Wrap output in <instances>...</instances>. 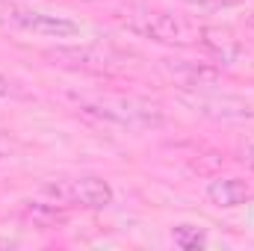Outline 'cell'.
Segmentation results:
<instances>
[{
  "label": "cell",
  "mask_w": 254,
  "mask_h": 251,
  "mask_svg": "<svg viewBox=\"0 0 254 251\" xmlns=\"http://www.w3.org/2000/svg\"><path fill=\"white\" fill-rule=\"evenodd\" d=\"M125 24L145 39H154L163 45H178V48L198 45L201 33H204V27L187 15H178L169 9H148V6H136V9L125 12Z\"/></svg>",
  "instance_id": "1"
},
{
  "label": "cell",
  "mask_w": 254,
  "mask_h": 251,
  "mask_svg": "<svg viewBox=\"0 0 254 251\" xmlns=\"http://www.w3.org/2000/svg\"><path fill=\"white\" fill-rule=\"evenodd\" d=\"M77 110L86 113V116H95L101 122H110V125H119V127H133V130L163 125L160 107H154L148 101H139V98H127V95L80 98L77 101Z\"/></svg>",
  "instance_id": "2"
},
{
  "label": "cell",
  "mask_w": 254,
  "mask_h": 251,
  "mask_svg": "<svg viewBox=\"0 0 254 251\" xmlns=\"http://www.w3.org/2000/svg\"><path fill=\"white\" fill-rule=\"evenodd\" d=\"M0 27L15 33H33L42 39H74L80 33V27L63 15H48L15 0H0Z\"/></svg>",
  "instance_id": "3"
},
{
  "label": "cell",
  "mask_w": 254,
  "mask_h": 251,
  "mask_svg": "<svg viewBox=\"0 0 254 251\" xmlns=\"http://www.w3.org/2000/svg\"><path fill=\"white\" fill-rule=\"evenodd\" d=\"M45 60H51V65H60V68H71V71H86V74H113V71H122L127 65L125 51L113 48V45H104V42H95V45H74V48H54V51H45Z\"/></svg>",
  "instance_id": "4"
},
{
  "label": "cell",
  "mask_w": 254,
  "mask_h": 251,
  "mask_svg": "<svg viewBox=\"0 0 254 251\" xmlns=\"http://www.w3.org/2000/svg\"><path fill=\"white\" fill-rule=\"evenodd\" d=\"M45 195H51L63 207H83V210H104L113 204L116 192L104 178L83 175V178H65L45 184Z\"/></svg>",
  "instance_id": "5"
},
{
  "label": "cell",
  "mask_w": 254,
  "mask_h": 251,
  "mask_svg": "<svg viewBox=\"0 0 254 251\" xmlns=\"http://www.w3.org/2000/svg\"><path fill=\"white\" fill-rule=\"evenodd\" d=\"M181 98L195 113H201L213 122H249V119H254V110L243 98L228 95V92H213L210 86L207 89H187Z\"/></svg>",
  "instance_id": "6"
},
{
  "label": "cell",
  "mask_w": 254,
  "mask_h": 251,
  "mask_svg": "<svg viewBox=\"0 0 254 251\" xmlns=\"http://www.w3.org/2000/svg\"><path fill=\"white\" fill-rule=\"evenodd\" d=\"M160 74L181 86L184 92L187 89H207L219 80V68L210 63H192V60H160Z\"/></svg>",
  "instance_id": "7"
},
{
  "label": "cell",
  "mask_w": 254,
  "mask_h": 251,
  "mask_svg": "<svg viewBox=\"0 0 254 251\" xmlns=\"http://www.w3.org/2000/svg\"><path fill=\"white\" fill-rule=\"evenodd\" d=\"M21 216L27 225L39 228V231H54V228H63L68 222V213H65L63 204H42V201H24L21 204Z\"/></svg>",
  "instance_id": "8"
},
{
  "label": "cell",
  "mask_w": 254,
  "mask_h": 251,
  "mask_svg": "<svg viewBox=\"0 0 254 251\" xmlns=\"http://www.w3.org/2000/svg\"><path fill=\"white\" fill-rule=\"evenodd\" d=\"M249 195H252V189H249L246 181H240V178H216V181H210V187H207L210 204L225 207V210L246 204Z\"/></svg>",
  "instance_id": "9"
},
{
  "label": "cell",
  "mask_w": 254,
  "mask_h": 251,
  "mask_svg": "<svg viewBox=\"0 0 254 251\" xmlns=\"http://www.w3.org/2000/svg\"><path fill=\"white\" fill-rule=\"evenodd\" d=\"M201 45H204L222 65L234 63V60L240 57V51H243L240 39H234V33H231V30H222V27H204Z\"/></svg>",
  "instance_id": "10"
},
{
  "label": "cell",
  "mask_w": 254,
  "mask_h": 251,
  "mask_svg": "<svg viewBox=\"0 0 254 251\" xmlns=\"http://www.w3.org/2000/svg\"><path fill=\"white\" fill-rule=\"evenodd\" d=\"M172 240H175L178 249H184V251H195V249L207 246V234L201 228H195V225H178V228H172Z\"/></svg>",
  "instance_id": "11"
},
{
  "label": "cell",
  "mask_w": 254,
  "mask_h": 251,
  "mask_svg": "<svg viewBox=\"0 0 254 251\" xmlns=\"http://www.w3.org/2000/svg\"><path fill=\"white\" fill-rule=\"evenodd\" d=\"M0 98H24V92L18 89V83H12L9 77L0 74Z\"/></svg>",
  "instance_id": "12"
},
{
  "label": "cell",
  "mask_w": 254,
  "mask_h": 251,
  "mask_svg": "<svg viewBox=\"0 0 254 251\" xmlns=\"http://www.w3.org/2000/svg\"><path fill=\"white\" fill-rule=\"evenodd\" d=\"M246 163L254 169V145H249V148H246Z\"/></svg>",
  "instance_id": "13"
},
{
  "label": "cell",
  "mask_w": 254,
  "mask_h": 251,
  "mask_svg": "<svg viewBox=\"0 0 254 251\" xmlns=\"http://www.w3.org/2000/svg\"><path fill=\"white\" fill-rule=\"evenodd\" d=\"M249 27H254V12L249 15Z\"/></svg>",
  "instance_id": "14"
},
{
  "label": "cell",
  "mask_w": 254,
  "mask_h": 251,
  "mask_svg": "<svg viewBox=\"0 0 254 251\" xmlns=\"http://www.w3.org/2000/svg\"><path fill=\"white\" fill-rule=\"evenodd\" d=\"M219 3H237V0H219Z\"/></svg>",
  "instance_id": "15"
}]
</instances>
